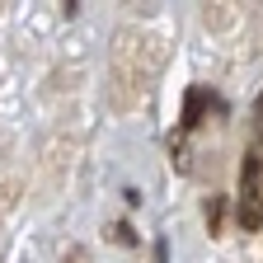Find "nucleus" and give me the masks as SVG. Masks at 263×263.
Segmentation results:
<instances>
[{"instance_id": "f257e3e1", "label": "nucleus", "mask_w": 263, "mask_h": 263, "mask_svg": "<svg viewBox=\"0 0 263 263\" xmlns=\"http://www.w3.org/2000/svg\"><path fill=\"white\" fill-rule=\"evenodd\" d=\"M240 221H245V226H258L263 216H258V207H254V202H245V207H240Z\"/></svg>"}]
</instances>
